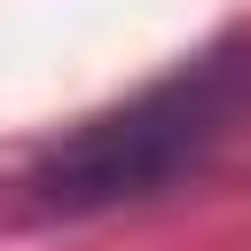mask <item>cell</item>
<instances>
[{
	"label": "cell",
	"mask_w": 251,
	"mask_h": 251,
	"mask_svg": "<svg viewBox=\"0 0 251 251\" xmlns=\"http://www.w3.org/2000/svg\"><path fill=\"white\" fill-rule=\"evenodd\" d=\"M243 102V63L235 55H204L141 94H126L118 110L71 126L63 141H47L24 173V196L39 212H63V220H86V212H118V204H149L165 196L173 180H188L227 118Z\"/></svg>",
	"instance_id": "cell-1"
}]
</instances>
